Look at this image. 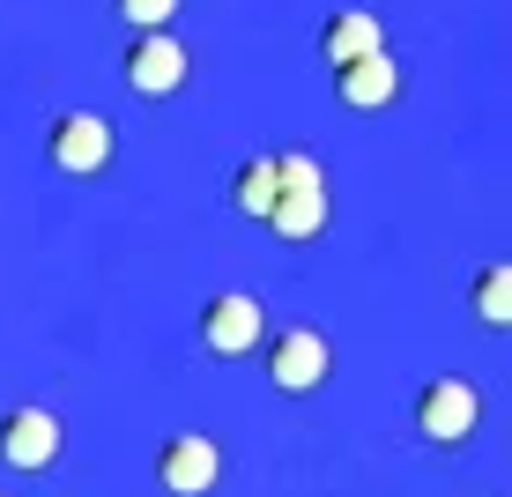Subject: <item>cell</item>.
I'll list each match as a JSON object with an SVG mask.
<instances>
[{
    "label": "cell",
    "mask_w": 512,
    "mask_h": 497,
    "mask_svg": "<svg viewBox=\"0 0 512 497\" xmlns=\"http://www.w3.org/2000/svg\"><path fill=\"white\" fill-rule=\"evenodd\" d=\"M260 334H268L260 297L223 290V297H208V305H201V349H208V357H245V349H260Z\"/></svg>",
    "instance_id": "obj_6"
},
{
    "label": "cell",
    "mask_w": 512,
    "mask_h": 497,
    "mask_svg": "<svg viewBox=\"0 0 512 497\" xmlns=\"http://www.w3.org/2000/svg\"><path fill=\"white\" fill-rule=\"evenodd\" d=\"M334 216V201H327V186H275V201H268V223L275 238H290V245H305V238H320Z\"/></svg>",
    "instance_id": "obj_9"
},
{
    "label": "cell",
    "mask_w": 512,
    "mask_h": 497,
    "mask_svg": "<svg viewBox=\"0 0 512 497\" xmlns=\"http://www.w3.org/2000/svg\"><path fill=\"white\" fill-rule=\"evenodd\" d=\"M268 201H275V164L268 156H245L238 179H231V208L238 216H268Z\"/></svg>",
    "instance_id": "obj_11"
},
{
    "label": "cell",
    "mask_w": 512,
    "mask_h": 497,
    "mask_svg": "<svg viewBox=\"0 0 512 497\" xmlns=\"http://www.w3.org/2000/svg\"><path fill=\"white\" fill-rule=\"evenodd\" d=\"M156 483L171 497H208L223 483V446L201 431H171L164 446H156Z\"/></svg>",
    "instance_id": "obj_1"
},
{
    "label": "cell",
    "mask_w": 512,
    "mask_h": 497,
    "mask_svg": "<svg viewBox=\"0 0 512 497\" xmlns=\"http://www.w3.org/2000/svg\"><path fill=\"white\" fill-rule=\"evenodd\" d=\"M327 371H334L327 334L282 327L275 342H268V379H275V394H312V386H327Z\"/></svg>",
    "instance_id": "obj_4"
},
{
    "label": "cell",
    "mask_w": 512,
    "mask_h": 497,
    "mask_svg": "<svg viewBox=\"0 0 512 497\" xmlns=\"http://www.w3.org/2000/svg\"><path fill=\"white\" fill-rule=\"evenodd\" d=\"M334 97L349 104V112H379V104H394L401 97V67H394V52H364V60H342L334 67Z\"/></svg>",
    "instance_id": "obj_8"
},
{
    "label": "cell",
    "mask_w": 512,
    "mask_h": 497,
    "mask_svg": "<svg viewBox=\"0 0 512 497\" xmlns=\"http://www.w3.org/2000/svg\"><path fill=\"white\" fill-rule=\"evenodd\" d=\"M45 156L67 171V179H97L112 164V119L104 112H60L45 134Z\"/></svg>",
    "instance_id": "obj_2"
},
{
    "label": "cell",
    "mask_w": 512,
    "mask_h": 497,
    "mask_svg": "<svg viewBox=\"0 0 512 497\" xmlns=\"http://www.w3.org/2000/svg\"><path fill=\"white\" fill-rule=\"evenodd\" d=\"M475 319H483V327H512V268L475 275Z\"/></svg>",
    "instance_id": "obj_12"
},
{
    "label": "cell",
    "mask_w": 512,
    "mask_h": 497,
    "mask_svg": "<svg viewBox=\"0 0 512 497\" xmlns=\"http://www.w3.org/2000/svg\"><path fill=\"white\" fill-rule=\"evenodd\" d=\"M0 460H8L15 475H45L52 460H60V416L38 401L8 408V423H0Z\"/></svg>",
    "instance_id": "obj_5"
},
{
    "label": "cell",
    "mask_w": 512,
    "mask_h": 497,
    "mask_svg": "<svg viewBox=\"0 0 512 497\" xmlns=\"http://www.w3.org/2000/svg\"><path fill=\"white\" fill-rule=\"evenodd\" d=\"M119 15H127L134 30H171V15H179V0H119Z\"/></svg>",
    "instance_id": "obj_13"
},
{
    "label": "cell",
    "mask_w": 512,
    "mask_h": 497,
    "mask_svg": "<svg viewBox=\"0 0 512 497\" xmlns=\"http://www.w3.org/2000/svg\"><path fill=\"white\" fill-rule=\"evenodd\" d=\"M186 82V45L171 30H141L127 45V90L134 97H171Z\"/></svg>",
    "instance_id": "obj_7"
},
{
    "label": "cell",
    "mask_w": 512,
    "mask_h": 497,
    "mask_svg": "<svg viewBox=\"0 0 512 497\" xmlns=\"http://www.w3.org/2000/svg\"><path fill=\"white\" fill-rule=\"evenodd\" d=\"M275 164V186H320V164H312L305 149H282V156H268Z\"/></svg>",
    "instance_id": "obj_14"
},
{
    "label": "cell",
    "mask_w": 512,
    "mask_h": 497,
    "mask_svg": "<svg viewBox=\"0 0 512 497\" xmlns=\"http://www.w3.org/2000/svg\"><path fill=\"white\" fill-rule=\"evenodd\" d=\"M379 45H386V23H379L372 8H334L327 30H320V60H327V67L364 60V52H379Z\"/></svg>",
    "instance_id": "obj_10"
},
{
    "label": "cell",
    "mask_w": 512,
    "mask_h": 497,
    "mask_svg": "<svg viewBox=\"0 0 512 497\" xmlns=\"http://www.w3.org/2000/svg\"><path fill=\"white\" fill-rule=\"evenodd\" d=\"M475 423H483V394L468 379H431L416 394V431L431 446H461V438H475Z\"/></svg>",
    "instance_id": "obj_3"
}]
</instances>
